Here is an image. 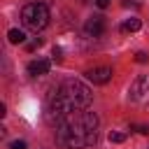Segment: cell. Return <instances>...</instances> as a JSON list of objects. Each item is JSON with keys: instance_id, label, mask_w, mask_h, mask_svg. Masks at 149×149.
Listing matches in <instances>:
<instances>
[{"instance_id": "obj_10", "label": "cell", "mask_w": 149, "mask_h": 149, "mask_svg": "<svg viewBox=\"0 0 149 149\" xmlns=\"http://www.w3.org/2000/svg\"><path fill=\"white\" fill-rule=\"evenodd\" d=\"M123 140H126V133H121V130H112V133H109V142L119 144V142H123Z\"/></svg>"}, {"instance_id": "obj_11", "label": "cell", "mask_w": 149, "mask_h": 149, "mask_svg": "<svg viewBox=\"0 0 149 149\" xmlns=\"http://www.w3.org/2000/svg\"><path fill=\"white\" fill-rule=\"evenodd\" d=\"M9 149H28V144L23 140H14V142H9Z\"/></svg>"}, {"instance_id": "obj_5", "label": "cell", "mask_w": 149, "mask_h": 149, "mask_svg": "<svg viewBox=\"0 0 149 149\" xmlns=\"http://www.w3.org/2000/svg\"><path fill=\"white\" fill-rule=\"evenodd\" d=\"M86 79L88 81H93V84H107L109 79H112V68H107V65H98V68H91V70H86Z\"/></svg>"}, {"instance_id": "obj_7", "label": "cell", "mask_w": 149, "mask_h": 149, "mask_svg": "<svg viewBox=\"0 0 149 149\" xmlns=\"http://www.w3.org/2000/svg\"><path fill=\"white\" fill-rule=\"evenodd\" d=\"M49 68H51V63H49L47 58H37V61H30V63H28V74L42 77V74L49 72Z\"/></svg>"}, {"instance_id": "obj_15", "label": "cell", "mask_w": 149, "mask_h": 149, "mask_svg": "<svg viewBox=\"0 0 149 149\" xmlns=\"http://www.w3.org/2000/svg\"><path fill=\"white\" fill-rule=\"evenodd\" d=\"M137 133H142V135H149V126H137Z\"/></svg>"}, {"instance_id": "obj_12", "label": "cell", "mask_w": 149, "mask_h": 149, "mask_svg": "<svg viewBox=\"0 0 149 149\" xmlns=\"http://www.w3.org/2000/svg\"><path fill=\"white\" fill-rule=\"evenodd\" d=\"M135 61H137V63H147V61H149V56H147L144 51H137V54H135Z\"/></svg>"}, {"instance_id": "obj_2", "label": "cell", "mask_w": 149, "mask_h": 149, "mask_svg": "<svg viewBox=\"0 0 149 149\" xmlns=\"http://www.w3.org/2000/svg\"><path fill=\"white\" fill-rule=\"evenodd\" d=\"M56 137L68 149H81V147L95 144V140H98V116L93 112L79 109V112L70 114L56 128Z\"/></svg>"}, {"instance_id": "obj_6", "label": "cell", "mask_w": 149, "mask_h": 149, "mask_svg": "<svg viewBox=\"0 0 149 149\" xmlns=\"http://www.w3.org/2000/svg\"><path fill=\"white\" fill-rule=\"evenodd\" d=\"M84 30H86V35L100 37V35L105 33V19H102L100 14H93L91 19H86V23H84Z\"/></svg>"}, {"instance_id": "obj_3", "label": "cell", "mask_w": 149, "mask_h": 149, "mask_svg": "<svg viewBox=\"0 0 149 149\" xmlns=\"http://www.w3.org/2000/svg\"><path fill=\"white\" fill-rule=\"evenodd\" d=\"M21 21L28 30H42L47 28L49 23V7L42 5V2H28L23 9H21Z\"/></svg>"}, {"instance_id": "obj_17", "label": "cell", "mask_w": 149, "mask_h": 149, "mask_svg": "<svg viewBox=\"0 0 149 149\" xmlns=\"http://www.w3.org/2000/svg\"><path fill=\"white\" fill-rule=\"evenodd\" d=\"M35 2H42V5H44V2H49V0H35Z\"/></svg>"}, {"instance_id": "obj_16", "label": "cell", "mask_w": 149, "mask_h": 149, "mask_svg": "<svg viewBox=\"0 0 149 149\" xmlns=\"http://www.w3.org/2000/svg\"><path fill=\"white\" fill-rule=\"evenodd\" d=\"M95 5H98V7H100V9H105V7H107V5H109V0H95Z\"/></svg>"}, {"instance_id": "obj_4", "label": "cell", "mask_w": 149, "mask_h": 149, "mask_svg": "<svg viewBox=\"0 0 149 149\" xmlns=\"http://www.w3.org/2000/svg\"><path fill=\"white\" fill-rule=\"evenodd\" d=\"M147 95H149V74H140V77L130 84V88H128V98L135 100V102H140V100H144Z\"/></svg>"}, {"instance_id": "obj_14", "label": "cell", "mask_w": 149, "mask_h": 149, "mask_svg": "<svg viewBox=\"0 0 149 149\" xmlns=\"http://www.w3.org/2000/svg\"><path fill=\"white\" fill-rule=\"evenodd\" d=\"M51 54H54V58H56V61H61V47H54V51H51Z\"/></svg>"}, {"instance_id": "obj_13", "label": "cell", "mask_w": 149, "mask_h": 149, "mask_svg": "<svg viewBox=\"0 0 149 149\" xmlns=\"http://www.w3.org/2000/svg\"><path fill=\"white\" fill-rule=\"evenodd\" d=\"M37 47H42V40H40V37H37L35 42H30V44H28V49H30V51H33V49H37Z\"/></svg>"}, {"instance_id": "obj_8", "label": "cell", "mask_w": 149, "mask_h": 149, "mask_svg": "<svg viewBox=\"0 0 149 149\" xmlns=\"http://www.w3.org/2000/svg\"><path fill=\"white\" fill-rule=\"evenodd\" d=\"M140 28H142V21H140V19H135V16L126 19V21H123V26H121V30H123V33H135V30H140Z\"/></svg>"}, {"instance_id": "obj_9", "label": "cell", "mask_w": 149, "mask_h": 149, "mask_svg": "<svg viewBox=\"0 0 149 149\" xmlns=\"http://www.w3.org/2000/svg\"><path fill=\"white\" fill-rule=\"evenodd\" d=\"M7 37H9V42H12V44H21V42L26 40V33H23V30H19V28H12V30L7 33Z\"/></svg>"}, {"instance_id": "obj_1", "label": "cell", "mask_w": 149, "mask_h": 149, "mask_svg": "<svg viewBox=\"0 0 149 149\" xmlns=\"http://www.w3.org/2000/svg\"><path fill=\"white\" fill-rule=\"evenodd\" d=\"M88 102H91V88L79 79H65L56 88V93L51 95L47 112H44V119H47V123L58 128L70 114L86 109Z\"/></svg>"}]
</instances>
